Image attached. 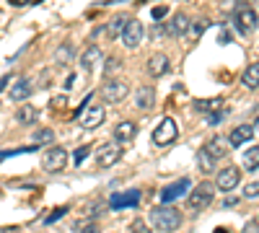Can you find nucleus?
<instances>
[{
  "label": "nucleus",
  "mask_w": 259,
  "mask_h": 233,
  "mask_svg": "<svg viewBox=\"0 0 259 233\" xmlns=\"http://www.w3.org/2000/svg\"><path fill=\"white\" fill-rule=\"evenodd\" d=\"M124 24H127V18H124V16H114V18H112L109 24H106V26L101 29V31H104L106 36H109V39H117V36H122Z\"/></svg>",
  "instance_id": "nucleus-23"
},
{
  "label": "nucleus",
  "mask_w": 259,
  "mask_h": 233,
  "mask_svg": "<svg viewBox=\"0 0 259 233\" xmlns=\"http://www.w3.org/2000/svg\"><path fill=\"white\" fill-rule=\"evenodd\" d=\"M6 83H8V75H6V78H0V91L6 88Z\"/></svg>",
  "instance_id": "nucleus-43"
},
{
  "label": "nucleus",
  "mask_w": 259,
  "mask_h": 233,
  "mask_svg": "<svg viewBox=\"0 0 259 233\" xmlns=\"http://www.w3.org/2000/svg\"><path fill=\"white\" fill-rule=\"evenodd\" d=\"M163 31H166L163 26H153V36H163Z\"/></svg>",
  "instance_id": "nucleus-42"
},
{
  "label": "nucleus",
  "mask_w": 259,
  "mask_h": 233,
  "mask_svg": "<svg viewBox=\"0 0 259 233\" xmlns=\"http://www.w3.org/2000/svg\"><path fill=\"white\" fill-rule=\"evenodd\" d=\"M244 168L246 171H256L259 168V145L249 148V151L244 153Z\"/></svg>",
  "instance_id": "nucleus-25"
},
{
  "label": "nucleus",
  "mask_w": 259,
  "mask_h": 233,
  "mask_svg": "<svg viewBox=\"0 0 259 233\" xmlns=\"http://www.w3.org/2000/svg\"><path fill=\"white\" fill-rule=\"evenodd\" d=\"M75 117H78V122L85 127V130H94V127H99L104 122L106 112H104V104L94 101V96H85L83 107L75 112Z\"/></svg>",
  "instance_id": "nucleus-2"
},
{
  "label": "nucleus",
  "mask_w": 259,
  "mask_h": 233,
  "mask_svg": "<svg viewBox=\"0 0 259 233\" xmlns=\"http://www.w3.org/2000/svg\"><path fill=\"white\" fill-rule=\"evenodd\" d=\"M241 83H244L246 88H259V62H251V65L244 70Z\"/></svg>",
  "instance_id": "nucleus-24"
},
{
  "label": "nucleus",
  "mask_w": 259,
  "mask_h": 233,
  "mask_svg": "<svg viewBox=\"0 0 259 233\" xmlns=\"http://www.w3.org/2000/svg\"><path fill=\"white\" fill-rule=\"evenodd\" d=\"M8 3H11V6H29L31 0H8Z\"/></svg>",
  "instance_id": "nucleus-40"
},
{
  "label": "nucleus",
  "mask_w": 259,
  "mask_h": 233,
  "mask_svg": "<svg viewBox=\"0 0 259 233\" xmlns=\"http://www.w3.org/2000/svg\"><path fill=\"white\" fill-rule=\"evenodd\" d=\"M60 107H65V96L62 99H52V109H60Z\"/></svg>",
  "instance_id": "nucleus-39"
},
{
  "label": "nucleus",
  "mask_w": 259,
  "mask_h": 233,
  "mask_svg": "<svg viewBox=\"0 0 259 233\" xmlns=\"http://www.w3.org/2000/svg\"><path fill=\"white\" fill-rule=\"evenodd\" d=\"M130 233H150V225H145V220H133Z\"/></svg>",
  "instance_id": "nucleus-34"
},
{
  "label": "nucleus",
  "mask_w": 259,
  "mask_h": 233,
  "mask_svg": "<svg viewBox=\"0 0 259 233\" xmlns=\"http://www.w3.org/2000/svg\"><path fill=\"white\" fill-rule=\"evenodd\" d=\"M78 233H101V228H99V223H96V220H89V223L78 225Z\"/></svg>",
  "instance_id": "nucleus-32"
},
{
  "label": "nucleus",
  "mask_w": 259,
  "mask_h": 233,
  "mask_svg": "<svg viewBox=\"0 0 259 233\" xmlns=\"http://www.w3.org/2000/svg\"><path fill=\"white\" fill-rule=\"evenodd\" d=\"M13 101H26L29 96H31V80L26 78V75H21L13 86H11V94H8Z\"/></svg>",
  "instance_id": "nucleus-18"
},
{
  "label": "nucleus",
  "mask_w": 259,
  "mask_h": 233,
  "mask_svg": "<svg viewBox=\"0 0 259 233\" xmlns=\"http://www.w3.org/2000/svg\"><path fill=\"white\" fill-rule=\"evenodd\" d=\"M65 213H68V207H57V210H52V213H50V218H47L45 223H55V220H60Z\"/></svg>",
  "instance_id": "nucleus-35"
},
{
  "label": "nucleus",
  "mask_w": 259,
  "mask_h": 233,
  "mask_svg": "<svg viewBox=\"0 0 259 233\" xmlns=\"http://www.w3.org/2000/svg\"><path fill=\"white\" fill-rule=\"evenodd\" d=\"M148 220H150V228H156L161 233H174V230L182 228V213L177 207H171V205L153 207L150 215H148Z\"/></svg>",
  "instance_id": "nucleus-1"
},
{
  "label": "nucleus",
  "mask_w": 259,
  "mask_h": 233,
  "mask_svg": "<svg viewBox=\"0 0 259 233\" xmlns=\"http://www.w3.org/2000/svg\"><path fill=\"white\" fill-rule=\"evenodd\" d=\"M36 119H39V109L31 107V104H21L16 112V122L18 124H36Z\"/></svg>",
  "instance_id": "nucleus-22"
},
{
  "label": "nucleus",
  "mask_w": 259,
  "mask_h": 233,
  "mask_svg": "<svg viewBox=\"0 0 259 233\" xmlns=\"http://www.w3.org/2000/svg\"><path fill=\"white\" fill-rule=\"evenodd\" d=\"M200 161H197V166H200V171L202 174H210L212 171V168H215V158H210L205 151H200V156H197Z\"/></svg>",
  "instance_id": "nucleus-27"
},
{
  "label": "nucleus",
  "mask_w": 259,
  "mask_h": 233,
  "mask_svg": "<svg viewBox=\"0 0 259 233\" xmlns=\"http://www.w3.org/2000/svg\"><path fill=\"white\" fill-rule=\"evenodd\" d=\"M29 151H34V145H29V148H13V151H0V161H6L11 156H18V153H29Z\"/></svg>",
  "instance_id": "nucleus-29"
},
{
  "label": "nucleus",
  "mask_w": 259,
  "mask_h": 233,
  "mask_svg": "<svg viewBox=\"0 0 259 233\" xmlns=\"http://www.w3.org/2000/svg\"><path fill=\"white\" fill-rule=\"evenodd\" d=\"M254 137V130H251V124H239V127H233L231 135H228V145L231 148H239L244 143H249Z\"/></svg>",
  "instance_id": "nucleus-17"
},
{
  "label": "nucleus",
  "mask_w": 259,
  "mask_h": 233,
  "mask_svg": "<svg viewBox=\"0 0 259 233\" xmlns=\"http://www.w3.org/2000/svg\"><path fill=\"white\" fill-rule=\"evenodd\" d=\"M166 29H168V34H171V36H187V34H189V29H192V18H189L187 13H174Z\"/></svg>",
  "instance_id": "nucleus-14"
},
{
  "label": "nucleus",
  "mask_w": 259,
  "mask_h": 233,
  "mask_svg": "<svg viewBox=\"0 0 259 233\" xmlns=\"http://www.w3.org/2000/svg\"><path fill=\"white\" fill-rule=\"evenodd\" d=\"M119 158H122V143H117V140L104 143L96 153V163L101 168H112L114 163H119Z\"/></svg>",
  "instance_id": "nucleus-6"
},
{
  "label": "nucleus",
  "mask_w": 259,
  "mask_h": 233,
  "mask_svg": "<svg viewBox=\"0 0 259 233\" xmlns=\"http://www.w3.org/2000/svg\"><path fill=\"white\" fill-rule=\"evenodd\" d=\"M194 109L207 112V114H218V112H228V104H226V99L215 96V99H207V101H194Z\"/></svg>",
  "instance_id": "nucleus-20"
},
{
  "label": "nucleus",
  "mask_w": 259,
  "mask_h": 233,
  "mask_svg": "<svg viewBox=\"0 0 259 233\" xmlns=\"http://www.w3.org/2000/svg\"><path fill=\"white\" fill-rule=\"evenodd\" d=\"M34 143L36 145H52L55 143V132L50 130V127H41V130L34 135Z\"/></svg>",
  "instance_id": "nucleus-26"
},
{
  "label": "nucleus",
  "mask_w": 259,
  "mask_h": 233,
  "mask_svg": "<svg viewBox=\"0 0 259 233\" xmlns=\"http://www.w3.org/2000/svg\"><path fill=\"white\" fill-rule=\"evenodd\" d=\"M228 148H231V145H228V140H226V137H210V140H207V145L202 148V151H205L210 158L218 161V158H226V156H228Z\"/></svg>",
  "instance_id": "nucleus-16"
},
{
  "label": "nucleus",
  "mask_w": 259,
  "mask_h": 233,
  "mask_svg": "<svg viewBox=\"0 0 259 233\" xmlns=\"http://www.w3.org/2000/svg\"><path fill=\"white\" fill-rule=\"evenodd\" d=\"M171 70V62H168V57L166 55H153L148 60V75H153V78H163L166 73Z\"/></svg>",
  "instance_id": "nucleus-15"
},
{
  "label": "nucleus",
  "mask_w": 259,
  "mask_h": 233,
  "mask_svg": "<svg viewBox=\"0 0 259 233\" xmlns=\"http://www.w3.org/2000/svg\"><path fill=\"white\" fill-rule=\"evenodd\" d=\"M226 114H228V112H218V114H207V124H218V122H223V119H226Z\"/></svg>",
  "instance_id": "nucleus-37"
},
{
  "label": "nucleus",
  "mask_w": 259,
  "mask_h": 233,
  "mask_svg": "<svg viewBox=\"0 0 259 233\" xmlns=\"http://www.w3.org/2000/svg\"><path fill=\"white\" fill-rule=\"evenodd\" d=\"M233 24H236V29H239V34L249 36V34L256 31L259 18H256V13H254L251 8H239V11L233 13Z\"/></svg>",
  "instance_id": "nucleus-8"
},
{
  "label": "nucleus",
  "mask_w": 259,
  "mask_h": 233,
  "mask_svg": "<svg viewBox=\"0 0 259 233\" xmlns=\"http://www.w3.org/2000/svg\"><path fill=\"white\" fill-rule=\"evenodd\" d=\"M205 26H207V24H205V21H197V24H192V29H189V34H192V36H200V34L205 31Z\"/></svg>",
  "instance_id": "nucleus-36"
},
{
  "label": "nucleus",
  "mask_w": 259,
  "mask_h": 233,
  "mask_svg": "<svg viewBox=\"0 0 259 233\" xmlns=\"http://www.w3.org/2000/svg\"><path fill=\"white\" fill-rule=\"evenodd\" d=\"M70 57H73L70 44H62V47L57 50V62H70Z\"/></svg>",
  "instance_id": "nucleus-30"
},
{
  "label": "nucleus",
  "mask_w": 259,
  "mask_h": 233,
  "mask_svg": "<svg viewBox=\"0 0 259 233\" xmlns=\"http://www.w3.org/2000/svg\"><path fill=\"white\" fill-rule=\"evenodd\" d=\"M68 151H65V148H50V151L41 156V168H45V171H50V174H57V171H62L65 166H68Z\"/></svg>",
  "instance_id": "nucleus-5"
},
{
  "label": "nucleus",
  "mask_w": 259,
  "mask_h": 233,
  "mask_svg": "<svg viewBox=\"0 0 259 233\" xmlns=\"http://www.w3.org/2000/svg\"><path fill=\"white\" fill-rule=\"evenodd\" d=\"M244 197H246V200L259 197V181H251V184H246V187H244Z\"/></svg>",
  "instance_id": "nucleus-31"
},
{
  "label": "nucleus",
  "mask_w": 259,
  "mask_h": 233,
  "mask_svg": "<svg viewBox=\"0 0 259 233\" xmlns=\"http://www.w3.org/2000/svg\"><path fill=\"white\" fill-rule=\"evenodd\" d=\"M135 104H138V109H145V112L153 109V104H156V91L140 86V88L135 91Z\"/></svg>",
  "instance_id": "nucleus-21"
},
{
  "label": "nucleus",
  "mask_w": 259,
  "mask_h": 233,
  "mask_svg": "<svg viewBox=\"0 0 259 233\" xmlns=\"http://www.w3.org/2000/svg\"><path fill=\"white\" fill-rule=\"evenodd\" d=\"M109 205L112 210H122V207H138L140 205V189H127V192H114L109 197Z\"/></svg>",
  "instance_id": "nucleus-11"
},
{
  "label": "nucleus",
  "mask_w": 259,
  "mask_h": 233,
  "mask_svg": "<svg viewBox=\"0 0 259 233\" xmlns=\"http://www.w3.org/2000/svg\"><path fill=\"white\" fill-rule=\"evenodd\" d=\"M251 130H254V137H259V117L254 119V124H251Z\"/></svg>",
  "instance_id": "nucleus-41"
},
{
  "label": "nucleus",
  "mask_w": 259,
  "mask_h": 233,
  "mask_svg": "<svg viewBox=\"0 0 259 233\" xmlns=\"http://www.w3.org/2000/svg\"><path fill=\"white\" fill-rule=\"evenodd\" d=\"M177 122L171 119V117H166V119H161V124L153 130V143L156 145H171L177 140Z\"/></svg>",
  "instance_id": "nucleus-10"
},
{
  "label": "nucleus",
  "mask_w": 259,
  "mask_h": 233,
  "mask_svg": "<svg viewBox=\"0 0 259 233\" xmlns=\"http://www.w3.org/2000/svg\"><path fill=\"white\" fill-rule=\"evenodd\" d=\"M130 96V86H127V80H119V78H109V80H104V86H101V99L104 104H119Z\"/></svg>",
  "instance_id": "nucleus-4"
},
{
  "label": "nucleus",
  "mask_w": 259,
  "mask_h": 233,
  "mask_svg": "<svg viewBox=\"0 0 259 233\" xmlns=\"http://www.w3.org/2000/svg\"><path fill=\"white\" fill-rule=\"evenodd\" d=\"M166 13H168V8H163V6H156V8H153V18H156V21H163Z\"/></svg>",
  "instance_id": "nucleus-38"
},
{
  "label": "nucleus",
  "mask_w": 259,
  "mask_h": 233,
  "mask_svg": "<svg viewBox=\"0 0 259 233\" xmlns=\"http://www.w3.org/2000/svg\"><path fill=\"white\" fill-rule=\"evenodd\" d=\"M104 65V55H101V50L99 47H89L83 55H80V68L85 70V73H99V68Z\"/></svg>",
  "instance_id": "nucleus-13"
},
{
  "label": "nucleus",
  "mask_w": 259,
  "mask_h": 233,
  "mask_svg": "<svg viewBox=\"0 0 259 233\" xmlns=\"http://www.w3.org/2000/svg\"><path fill=\"white\" fill-rule=\"evenodd\" d=\"M215 233H231V230H226V228H215Z\"/></svg>",
  "instance_id": "nucleus-44"
},
{
  "label": "nucleus",
  "mask_w": 259,
  "mask_h": 233,
  "mask_svg": "<svg viewBox=\"0 0 259 233\" xmlns=\"http://www.w3.org/2000/svg\"><path fill=\"white\" fill-rule=\"evenodd\" d=\"M119 65H122V62H119L117 57H109V60L104 62V73H106V75H112V73H114V70H117Z\"/></svg>",
  "instance_id": "nucleus-33"
},
{
  "label": "nucleus",
  "mask_w": 259,
  "mask_h": 233,
  "mask_svg": "<svg viewBox=\"0 0 259 233\" xmlns=\"http://www.w3.org/2000/svg\"><path fill=\"white\" fill-rule=\"evenodd\" d=\"M187 189H189V179H177V181H171L163 187V192H161V202L163 205H171L174 200L184 197L187 195Z\"/></svg>",
  "instance_id": "nucleus-12"
},
{
  "label": "nucleus",
  "mask_w": 259,
  "mask_h": 233,
  "mask_svg": "<svg viewBox=\"0 0 259 233\" xmlns=\"http://www.w3.org/2000/svg\"><path fill=\"white\" fill-rule=\"evenodd\" d=\"M135 135H138V124L130 122V119H122V122L114 127V140H117V143H130Z\"/></svg>",
  "instance_id": "nucleus-19"
},
{
  "label": "nucleus",
  "mask_w": 259,
  "mask_h": 233,
  "mask_svg": "<svg viewBox=\"0 0 259 233\" xmlns=\"http://www.w3.org/2000/svg\"><path fill=\"white\" fill-rule=\"evenodd\" d=\"M212 197H215V184H210V181L205 179V181H200V184L187 195V210H189V213H200V210L210 207Z\"/></svg>",
  "instance_id": "nucleus-3"
},
{
  "label": "nucleus",
  "mask_w": 259,
  "mask_h": 233,
  "mask_svg": "<svg viewBox=\"0 0 259 233\" xmlns=\"http://www.w3.org/2000/svg\"><path fill=\"white\" fill-rule=\"evenodd\" d=\"M143 36H145V29H143V24L138 18H127V24H124V29H122V41H124V47L127 50H135L140 41H143Z\"/></svg>",
  "instance_id": "nucleus-7"
},
{
  "label": "nucleus",
  "mask_w": 259,
  "mask_h": 233,
  "mask_svg": "<svg viewBox=\"0 0 259 233\" xmlns=\"http://www.w3.org/2000/svg\"><path fill=\"white\" fill-rule=\"evenodd\" d=\"M89 153H91V145H80L78 151L73 153V163H75V166H80L85 158H89Z\"/></svg>",
  "instance_id": "nucleus-28"
},
{
  "label": "nucleus",
  "mask_w": 259,
  "mask_h": 233,
  "mask_svg": "<svg viewBox=\"0 0 259 233\" xmlns=\"http://www.w3.org/2000/svg\"><path fill=\"white\" fill-rule=\"evenodd\" d=\"M241 181V171L236 166H226L218 171V176H215V189H221V192H231V189H236Z\"/></svg>",
  "instance_id": "nucleus-9"
}]
</instances>
